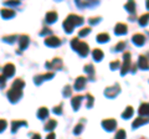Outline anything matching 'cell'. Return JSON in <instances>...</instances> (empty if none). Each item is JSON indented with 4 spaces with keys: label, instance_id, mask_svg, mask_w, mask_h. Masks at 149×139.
<instances>
[{
    "label": "cell",
    "instance_id": "1",
    "mask_svg": "<svg viewBox=\"0 0 149 139\" xmlns=\"http://www.w3.org/2000/svg\"><path fill=\"white\" fill-rule=\"evenodd\" d=\"M83 24V19L78 15H74V14H71V15L67 16V19L63 21V27L67 32H72V30L74 29V26H78Z\"/></svg>",
    "mask_w": 149,
    "mask_h": 139
},
{
    "label": "cell",
    "instance_id": "2",
    "mask_svg": "<svg viewBox=\"0 0 149 139\" xmlns=\"http://www.w3.org/2000/svg\"><path fill=\"white\" fill-rule=\"evenodd\" d=\"M71 45L73 50H76L78 54L81 55V56H87L88 55V45L86 42H83V41H80L77 38H74L72 41H71Z\"/></svg>",
    "mask_w": 149,
    "mask_h": 139
},
{
    "label": "cell",
    "instance_id": "3",
    "mask_svg": "<svg viewBox=\"0 0 149 139\" xmlns=\"http://www.w3.org/2000/svg\"><path fill=\"white\" fill-rule=\"evenodd\" d=\"M22 96V90H19V88H14V87H11L10 90L8 91V98L10 99V102H16L20 97Z\"/></svg>",
    "mask_w": 149,
    "mask_h": 139
},
{
    "label": "cell",
    "instance_id": "4",
    "mask_svg": "<svg viewBox=\"0 0 149 139\" xmlns=\"http://www.w3.org/2000/svg\"><path fill=\"white\" fill-rule=\"evenodd\" d=\"M130 54L129 52H124L123 55V66H122V70H120V73L124 75V73L128 72V70L130 68Z\"/></svg>",
    "mask_w": 149,
    "mask_h": 139
},
{
    "label": "cell",
    "instance_id": "5",
    "mask_svg": "<svg viewBox=\"0 0 149 139\" xmlns=\"http://www.w3.org/2000/svg\"><path fill=\"white\" fill-rule=\"evenodd\" d=\"M102 126H103V128L106 129V131L111 132V131H114V129H116L117 122H116L114 119H112V118H109V119H104V120H102Z\"/></svg>",
    "mask_w": 149,
    "mask_h": 139
},
{
    "label": "cell",
    "instance_id": "6",
    "mask_svg": "<svg viewBox=\"0 0 149 139\" xmlns=\"http://www.w3.org/2000/svg\"><path fill=\"white\" fill-rule=\"evenodd\" d=\"M61 44V40L56 36H49V38H45V45L50 46V47H57V46Z\"/></svg>",
    "mask_w": 149,
    "mask_h": 139
},
{
    "label": "cell",
    "instance_id": "7",
    "mask_svg": "<svg viewBox=\"0 0 149 139\" xmlns=\"http://www.w3.org/2000/svg\"><path fill=\"white\" fill-rule=\"evenodd\" d=\"M119 91H120L119 86L116 85V86H113V87H108V88L104 91V95L108 97V98H113V97H116V96L119 93Z\"/></svg>",
    "mask_w": 149,
    "mask_h": 139
},
{
    "label": "cell",
    "instance_id": "8",
    "mask_svg": "<svg viewBox=\"0 0 149 139\" xmlns=\"http://www.w3.org/2000/svg\"><path fill=\"white\" fill-rule=\"evenodd\" d=\"M3 72H4V76H5V77H11L14 73H15V67H14V65L8 63V65L4 66Z\"/></svg>",
    "mask_w": 149,
    "mask_h": 139
},
{
    "label": "cell",
    "instance_id": "9",
    "mask_svg": "<svg viewBox=\"0 0 149 139\" xmlns=\"http://www.w3.org/2000/svg\"><path fill=\"white\" fill-rule=\"evenodd\" d=\"M46 66L49 68H55V70H60L62 67V61L60 58H54L51 62H46Z\"/></svg>",
    "mask_w": 149,
    "mask_h": 139
},
{
    "label": "cell",
    "instance_id": "10",
    "mask_svg": "<svg viewBox=\"0 0 149 139\" xmlns=\"http://www.w3.org/2000/svg\"><path fill=\"white\" fill-rule=\"evenodd\" d=\"M51 77H54V73H52V72H49V73H45V75H41V76L35 77V78H34V82L36 83V85H40V83L42 82V81L49 80V78H51Z\"/></svg>",
    "mask_w": 149,
    "mask_h": 139
},
{
    "label": "cell",
    "instance_id": "11",
    "mask_svg": "<svg viewBox=\"0 0 149 139\" xmlns=\"http://www.w3.org/2000/svg\"><path fill=\"white\" fill-rule=\"evenodd\" d=\"M138 66L141 67L142 70H148L149 68V61H148V57L147 56H142L139 57V61H138Z\"/></svg>",
    "mask_w": 149,
    "mask_h": 139
},
{
    "label": "cell",
    "instance_id": "12",
    "mask_svg": "<svg viewBox=\"0 0 149 139\" xmlns=\"http://www.w3.org/2000/svg\"><path fill=\"white\" fill-rule=\"evenodd\" d=\"M132 41L136 45L138 46H142L144 44V41H146V38H144V35L142 34H136V35H133V38H132Z\"/></svg>",
    "mask_w": 149,
    "mask_h": 139
},
{
    "label": "cell",
    "instance_id": "13",
    "mask_svg": "<svg viewBox=\"0 0 149 139\" xmlns=\"http://www.w3.org/2000/svg\"><path fill=\"white\" fill-rule=\"evenodd\" d=\"M85 85H86V78L85 77H82V76H80L76 80V82H74V90H77V91H80V90H82L83 87H85Z\"/></svg>",
    "mask_w": 149,
    "mask_h": 139
},
{
    "label": "cell",
    "instance_id": "14",
    "mask_svg": "<svg viewBox=\"0 0 149 139\" xmlns=\"http://www.w3.org/2000/svg\"><path fill=\"white\" fill-rule=\"evenodd\" d=\"M114 32H116L117 35H123V34H125V32H127V25L122 24V22H119V24L116 25Z\"/></svg>",
    "mask_w": 149,
    "mask_h": 139
},
{
    "label": "cell",
    "instance_id": "15",
    "mask_svg": "<svg viewBox=\"0 0 149 139\" xmlns=\"http://www.w3.org/2000/svg\"><path fill=\"white\" fill-rule=\"evenodd\" d=\"M19 41H20V50H25L27 46H29V42H30L29 36H27V35H22V36H20Z\"/></svg>",
    "mask_w": 149,
    "mask_h": 139
},
{
    "label": "cell",
    "instance_id": "16",
    "mask_svg": "<svg viewBox=\"0 0 149 139\" xmlns=\"http://www.w3.org/2000/svg\"><path fill=\"white\" fill-rule=\"evenodd\" d=\"M14 15H15V11L13 9H1V16L5 19H10Z\"/></svg>",
    "mask_w": 149,
    "mask_h": 139
},
{
    "label": "cell",
    "instance_id": "17",
    "mask_svg": "<svg viewBox=\"0 0 149 139\" xmlns=\"http://www.w3.org/2000/svg\"><path fill=\"white\" fill-rule=\"evenodd\" d=\"M82 99H83L82 96H76V97H73V98H72V107H73L74 109H78V108H80V106H81Z\"/></svg>",
    "mask_w": 149,
    "mask_h": 139
},
{
    "label": "cell",
    "instance_id": "18",
    "mask_svg": "<svg viewBox=\"0 0 149 139\" xmlns=\"http://www.w3.org/2000/svg\"><path fill=\"white\" fill-rule=\"evenodd\" d=\"M92 56L93 58L96 60V61H101L102 58H103V51L100 50V49H95L92 52Z\"/></svg>",
    "mask_w": 149,
    "mask_h": 139
},
{
    "label": "cell",
    "instance_id": "19",
    "mask_svg": "<svg viewBox=\"0 0 149 139\" xmlns=\"http://www.w3.org/2000/svg\"><path fill=\"white\" fill-rule=\"evenodd\" d=\"M56 20H57V13L55 11H49L47 14H46V21L47 22H55Z\"/></svg>",
    "mask_w": 149,
    "mask_h": 139
},
{
    "label": "cell",
    "instance_id": "20",
    "mask_svg": "<svg viewBox=\"0 0 149 139\" xmlns=\"http://www.w3.org/2000/svg\"><path fill=\"white\" fill-rule=\"evenodd\" d=\"M139 114L141 115H149V103H143L139 107Z\"/></svg>",
    "mask_w": 149,
    "mask_h": 139
},
{
    "label": "cell",
    "instance_id": "21",
    "mask_svg": "<svg viewBox=\"0 0 149 139\" xmlns=\"http://www.w3.org/2000/svg\"><path fill=\"white\" fill-rule=\"evenodd\" d=\"M125 9H127L130 14L136 13V4H134V0H128V3L125 4Z\"/></svg>",
    "mask_w": 149,
    "mask_h": 139
},
{
    "label": "cell",
    "instance_id": "22",
    "mask_svg": "<svg viewBox=\"0 0 149 139\" xmlns=\"http://www.w3.org/2000/svg\"><path fill=\"white\" fill-rule=\"evenodd\" d=\"M148 122V119H144L143 117H138L134 119V122H133V128H138L139 126H142V124L144 123H147Z\"/></svg>",
    "mask_w": 149,
    "mask_h": 139
},
{
    "label": "cell",
    "instance_id": "23",
    "mask_svg": "<svg viewBox=\"0 0 149 139\" xmlns=\"http://www.w3.org/2000/svg\"><path fill=\"white\" fill-rule=\"evenodd\" d=\"M47 115H49V111H47V108H45V107L40 108V109H39V112H37V117H39L40 119L47 118Z\"/></svg>",
    "mask_w": 149,
    "mask_h": 139
},
{
    "label": "cell",
    "instance_id": "24",
    "mask_svg": "<svg viewBox=\"0 0 149 139\" xmlns=\"http://www.w3.org/2000/svg\"><path fill=\"white\" fill-rule=\"evenodd\" d=\"M26 120H14L13 122V132H15V131H17V128L20 127V126H26Z\"/></svg>",
    "mask_w": 149,
    "mask_h": 139
},
{
    "label": "cell",
    "instance_id": "25",
    "mask_svg": "<svg viewBox=\"0 0 149 139\" xmlns=\"http://www.w3.org/2000/svg\"><path fill=\"white\" fill-rule=\"evenodd\" d=\"M24 86H25V82L22 81V80H20V78H17V80L14 81V83H13V86H11V87H14V88L22 90V88H24Z\"/></svg>",
    "mask_w": 149,
    "mask_h": 139
},
{
    "label": "cell",
    "instance_id": "26",
    "mask_svg": "<svg viewBox=\"0 0 149 139\" xmlns=\"http://www.w3.org/2000/svg\"><path fill=\"white\" fill-rule=\"evenodd\" d=\"M148 21H149V13L148 14H144V15H142L141 17H139V24H141L142 26L147 25Z\"/></svg>",
    "mask_w": 149,
    "mask_h": 139
},
{
    "label": "cell",
    "instance_id": "27",
    "mask_svg": "<svg viewBox=\"0 0 149 139\" xmlns=\"http://www.w3.org/2000/svg\"><path fill=\"white\" fill-rule=\"evenodd\" d=\"M132 114H133V108H132V107H127L124 112L122 113V117L127 119V118H129V117H132Z\"/></svg>",
    "mask_w": 149,
    "mask_h": 139
},
{
    "label": "cell",
    "instance_id": "28",
    "mask_svg": "<svg viewBox=\"0 0 149 139\" xmlns=\"http://www.w3.org/2000/svg\"><path fill=\"white\" fill-rule=\"evenodd\" d=\"M56 124H57V122H56L55 119H50L47 123H46L45 126V129H47V131H51V129H54L56 127Z\"/></svg>",
    "mask_w": 149,
    "mask_h": 139
},
{
    "label": "cell",
    "instance_id": "29",
    "mask_svg": "<svg viewBox=\"0 0 149 139\" xmlns=\"http://www.w3.org/2000/svg\"><path fill=\"white\" fill-rule=\"evenodd\" d=\"M108 39H109L108 34H100V35H97V41H98V42H106V41H108Z\"/></svg>",
    "mask_w": 149,
    "mask_h": 139
},
{
    "label": "cell",
    "instance_id": "30",
    "mask_svg": "<svg viewBox=\"0 0 149 139\" xmlns=\"http://www.w3.org/2000/svg\"><path fill=\"white\" fill-rule=\"evenodd\" d=\"M85 71L88 73V75H90V77H92L93 72H95V68H93L92 65H86V66H85Z\"/></svg>",
    "mask_w": 149,
    "mask_h": 139
},
{
    "label": "cell",
    "instance_id": "31",
    "mask_svg": "<svg viewBox=\"0 0 149 139\" xmlns=\"http://www.w3.org/2000/svg\"><path fill=\"white\" fill-rule=\"evenodd\" d=\"M4 40H5L6 42H9V44H13V42H15V40H16V35L5 36V38H4Z\"/></svg>",
    "mask_w": 149,
    "mask_h": 139
},
{
    "label": "cell",
    "instance_id": "32",
    "mask_svg": "<svg viewBox=\"0 0 149 139\" xmlns=\"http://www.w3.org/2000/svg\"><path fill=\"white\" fill-rule=\"evenodd\" d=\"M19 4H20L19 0H6L5 1V5H10V6H16Z\"/></svg>",
    "mask_w": 149,
    "mask_h": 139
},
{
    "label": "cell",
    "instance_id": "33",
    "mask_svg": "<svg viewBox=\"0 0 149 139\" xmlns=\"http://www.w3.org/2000/svg\"><path fill=\"white\" fill-rule=\"evenodd\" d=\"M91 32V27H85V29H82L80 32H78V35L80 36H86Z\"/></svg>",
    "mask_w": 149,
    "mask_h": 139
},
{
    "label": "cell",
    "instance_id": "34",
    "mask_svg": "<svg viewBox=\"0 0 149 139\" xmlns=\"http://www.w3.org/2000/svg\"><path fill=\"white\" fill-rule=\"evenodd\" d=\"M82 129H83V124H82V123H80V124H77V126L74 127L73 133H74V134H80V133L82 132Z\"/></svg>",
    "mask_w": 149,
    "mask_h": 139
},
{
    "label": "cell",
    "instance_id": "35",
    "mask_svg": "<svg viewBox=\"0 0 149 139\" xmlns=\"http://www.w3.org/2000/svg\"><path fill=\"white\" fill-rule=\"evenodd\" d=\"M125 47V42H124V41H120V42H118L117 45H116V51H122L123 49Z\"/></svg>",
    "mask_w": 149,
    "mask_h": 139
},
{
    "label": "cell",
    "instance_id": "36",
    "mask_svg": "<svg viewBox=\"0 0 149 139\" xmlns=\"http://www.w3.org/2000/svg\"><path fill=\"white\" fill-rule=\"evenodd\" d=\"M116 138H125V132H124V129H119V131L116 133Z\"/></svg>",
    "mask_w": 149,
    "mask_h": 139
},
{
    "label": "cell",
    "instance_id": "37",
    "mask_svg": "<svg viewBox=\"0 0 149 139\" xmlns=\"http://www.w3.org/2000/svg\"><path fill=\"white\" fill-rule=\"evenodd\" d=\"M71 92H72V88L70 86H66L65 87V90H63V95H65V97H68L70 95H71Z\"/></svg>",
    "mask_w": 149,
    "mask_h": 139
},
{
    "label": "cell",
    "instance_id": "38",
    "mask_svg": "<svg viewBox=\"0 0 149 139\" xmlns=\"http://www.w3.org/2000/svg\"><path fill=\"white\" fill-rule=\"evenodd\" d=\"M6 120L5 119H0V132H3L4 129L6 128Z\"/></svg>",
    "mask_w": 149,
    "mask_h": 139
},
{
    "label": "cell",
    "instance_id": "39",
    "mask_svg": "<svg viewBox=\"0 0 149 139\" xmlns=\"http://www.w3.org/2000/svg\"><path fill=\"white\" fill-rule=\"evenodd\" d=\"M86 98H87V107L90 108L91 106H92V103H93V97H92L91 95H87Z\"/></svg>",
    "mask_w": 149,
    "mask_h": 139
},
{
    "label": "cell",
    "instance_id": "40",
    "mask_svg": "<svg viewBox=\"0 0 149 139\" xmlns=\"http://www.w3.org/2000/svg\"><path fill=\"white\" fill-rule=\"evenodd\" d=\"M54 113L61 114V113H62V106L60 104V106H57V107H55V108H54Z\"/></svg>",
    "mask_w": 149,
    "mask_h": 139
},
{
    "label": "cell",
    "instance_id": "41",
    "mask_svg": "<svg viewBox=\"0 0 149 139\" xmlns=\"http://www.w3.org/2000/svg\"><path fill=\"white\" fill-rule=\"evenodd\" d=\"M119 67V61H112L111 62V68L112 70H117Z\"/></svg>",
    "mask_w": 149,
    "mask_h": 139
},
{
    "label": "cell",
    "instance_id": "42",
    "mask_svg": "<svg viewBox=\"0 0 149 139\" xmlns=\"http://www.w3.org/2000/svg\"><path fill=\"white\" fill-rule=\"evenodd\" d=\"M51 34V30L49 29V27H45L44 30L40 31V35H50Z\"/></svg>",
    "mask_w": 149,
    "mask_h": 139
},
{
    "label": "cell",
    "instance_id": "43",
    "mask_svg": "<svg viewBox=\"0 0 149 139\" xmlns=\"http://www.w3.org/2000/svg\"><path fill=\"white\" fill-rule=\"evenodd\" d=\"M6 82V77L5 76H0V87H4Z\"/></svg>",
    "mask_w": 149,
    "mask_h": 139
},
{
    "label": "cell",
    "instance_id": "44",
    "mask_svg": "<svg viewBox=\"0 0 149 139\" xmlns=\"http://www.w3.org/2000/svg\"><path fill=\"white\" fill-rule=\"evenodd\" d=\"M90 22H91V24L93 25V24H97V22H100V17H92V19L90 20Z\"/></svg>",
    "mask_w": 149,
    "mask_h": 139
},
{
    "label": "cell",
    "instance_id": "45",
    "mask_svg": "<svg viewBox=\"0 0 149 139\" xmlns=\"http://www.w3.org/2000/svg\"><path fill=\"white\" fill-rule=\"evenodd\" d=\"M54 137H55V133H50L47 136V138H54Z\"/></svg>",
    "mask_w": 149,
    "mask_h": 139
},
{
    "label": "cell",
    "instance_id": "46",
    "mask_svg": "<svg viewBox=\"0 0 149 139\" xmlns=\"http://www.w3.org/2000/svg\"><path fill=\"white\" fill-rule=\"evenodd\" d=\"M146 5H147V8L149 9V0H147V3H146Z\"/></svg>",
    "mask_w": 149,
    "mask_h": 139
},
{
    "label": "cell",
    "instance_id": "47",
    "mask_svg": "<svg viewBox=\"0 0 149 139\" xmlns=\"http://www.w3.org/2000/svg\"><path fill=\"white\" fill-rule=\"evenodd\" d=\"M148 56H149V54H148Z\"/></svg>",
    "mask_w": 149,
    "mask_h": 139
}]
</instances>
